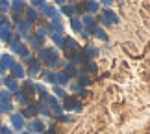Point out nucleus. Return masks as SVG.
I'll use <instances>...</instances> for the list:
<instances>
[{
  "label": "nucleus",
  "mask_w": 150,
  "mask_h": 134,
  "mask_svg": "<svg viewBox=\"0 0 150 134\" xmlns=\"http://www.w3.org/2000/svg\"><path fill=\"white\" fill-rule=\"evenodd\" d=\"M11 125H13L17 130H22V127H24V118H22L21 114H11Z\"/></svg>",
  "instance_id": "nucleus-1"
},
{
  "label": "nucleus",
  "mask_w": 150,
  "mask_h": 134,
  "mask_svg": "<svg viewBox=\"0 0 150 134\" xmlns=\"http://www.w3.org/2000/svg\"><path fill=\"white\" fill-rule=\"evenodd\" d=\"M80 106H82V104H80V102H78V101H76L74 97H67V99H65V102H63V108H65V110L80 108Z\"/></svg>",
  "instance_id": "nucleus-2"
},
{
  "label": "nucleus",
  "mask_w": 150,
  "mask_h": 134,
  "mask_svg": "<svg viewBox=\"0 0 150 134\" xmlns=\"http://www.w3.org/2000/svg\"><path fill=\"white\" fill-rule=\"evenodd\" d=\"M30 130H32V132H39V134H43V132H45V125H43V121H41V119L32 121V123H30Z\"/></svg>",
  "instance_id": "nucleus-3"
},
{
  "label": "nucleus",
  "mask_w": 150,
  "mask_h": 134,
  "mask_svg": "<svg viewBox=\"0 0 150 134\" xmlns=\"http://www.w3.org/2000/svg\"><path fill=\"white\" fill-rule=\"evenodd\" d=\"M15 63H13V58L11 56H8V54H4L2 58H0V67H8V69H11Z\"/></svg>",
  "instance_id": "nucleus-4"
},
{
  "label": "nucleus",
  "mask_w": 150,
  "mask_h": 134,
  "mask_svg": "<svg viewBox=\"0 0 150 134\" xmlns=\"http://www.w3.org/2000/svg\"><path fill=\"white\" fill-rule=\"evenodd\" d=\"M11 73H13V78H22L24 77V69H22L21 63H15V65L11 67Z\"/></svg>",
  "instance_id": "nucleus-5"
},
{
  "label": "nucleus",
  "mask_w": 150,
  "mask_h": 134,
  "mask_svg": "<svg viewBox=\"0 0 150 134\" xmlns=\"http://www.w3.org/2000/svg\"><path fill=\"white\" fill-rule=\"evenodd\" d=\"M4 84L8 86V88H9L11 91H13V93H17V91H19V86H17V82H15L13 78H6V80H4Z\"/></svg>",
  "instance_id": "nucleus-6"
},
{
  "label": "nucleus",
  "mask_w": 150,
  "mask_h": 134,
  "mask_svg": "<svg viewBox=\"0 0 150 134\" xmlns=\"http://www.w3.org/2000/svg\"><path fill=\"white\" fill-rule=\"evenodd\" d=\"M17 101L22 102V104H28V102H30V99H28L26 93H19V91H17Z\"/></svg>",
  "instance_id": "nucleus-7"
},
{
  "label": "nucleus",
  "mask_w": 150,
  "mask_h": 134,
  "mask_svg": "<svg viewBox=\"0 0 150 134\" xmlns=\"http://www.w3.org/2000/svg\"><path fill=\"white\" fill-rule=\"evenodd\" d=\"M39 71H41V67H39L37 63H33L32 69H30V75H32V77H35V75H39Z\"/></svg>",
  "instance_id": "nucleus-8"
},
{
  "label": "nucleus",
  "mask_w": 150,
  "mask_h": 134,
  "mask_svg": "<svg viewBox=\"0 0 150 134\" xmlns=\"http://www.w3.org/2000/svg\"><path fill=\"white\" fill-rule=\"evenodd\" d=\"M80 84H89V78H87V75H80Z\"/></svg>",
  "instance_id": "nucleus-9"
},
{
  "label": "nucleus",
  "mask_w": 150,
  "mask_h": 134,
  "mask_svg": "<svg viewBox=\"0 0 150 134\" xmlns=\"http://www.w3.org/2000/svg\"><path fill=\"white\" fill-rule=\"evenodd\" d=\"M54 91H56V95H63V93H65L61 86H56V88H54Z\"/></svg>",
  "instance_id": "nucleus-10"
},
{
  "label": "nucleus",
  "mask_w": 150,
  "mask_h": 134,
  "mask_svg": "<svg viewBox=\"0 0 150 134\" xmlns=\"http://www.w3.org/2000/svg\"><path fill=\"white\" fill-rule=\"evenodd\" d=\"M2 134H13L9 129H6V127H2Z\"/></svg>",
  "instance_id": "nucleus-11"
},
{
  "label": "nucleus",
  "mask_w": 150,
  "mask_h": 134,
  "mask_svg": "<svg viewBox=\"0 0 150 134\" xmlns=\"http://www.w3.org/2000/svg\"><path fill=\"white\" fill-rule=\"evenodd\" d=\"M45 134H56V132L54 130H48V132H45Z\"/></svg>",
  "instance_id": "nucleus-12"
},
{
  "label": "nucleus",
  "mask_w": 150,
  "mask_h": 134,
  "mask_svg": "<svg viewBox=\"0 0 150 134\" xmlns=\"http://www.w3.org/2000/svg\"><path fill=\"white\" fill-rule=\"evenodd\" d=\"M22 134H32V132H22Z\"/></svg>",
  "instance_id": "nucleus-13"
}]
</instances>
